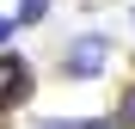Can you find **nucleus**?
<instances>
[{
	"mask_svg": "<svg viewBox=\"0 0 135 129\" xmlns=\"http://www.w3.org/2000/svg\"><path fill=\"white\" fill-rule=\"evenodd\" d=\"M104 61H110V43H104L98 31H86V37H74V43H68L61 74H68V80H98V74H104Z\"/></svg>",
	"mask_w": 135,
	"mask_h": 129,
	"instance_id": "obj_1",
	"label": "nucleus"
},
{
	"mask_svg": "<svg viewBox=\"0 0 135 129\" xmlns=\"http://www.w3.org/2000/svg\"><path fill=\"white\" fill-rule=\"evenodd\" d=\"M31 86H37V68H31L18 49H0V111L25 104V98H31Z\"/></svg>",
	"mask_w": 135,
	"mask_h": 129,
	"instance_id": "obj_2",
	"label": "nucleus"
},
{
	"mask_svg": "<svg viewBox=\"0 0 135 129\" xmlns=\"http://www.w3.org/2000/svg\"><path fill=\"white\" fill-rule=\"evenodd\" d=\"M31 129H110V123H98V117H80V123L74 117H37Z\"/></svg>",
	"mask_w": 135,
	"mask_h": 129,
	"instance_id": "obj_3",
	"label": "nucleus"
},
{
	"mask_svg": "<svg viewBox=\"0 0 135 129\" xmlns=\"http://www.w3.org/2000/svg\"><path fill=\"white\" fill-rule=\"evenodd\" d=\"M43 18H49V0H18L12 25H43Z\"/></svg>",
	"mask_w": 135,
	"mask_h": 129,
	"instance_id": "obj_4",
	"label": "nucleus"
},
{
	"mask_svg": "<svg viewBox=\"0 0 135 129\" xmlns=\"http://www.w3.org/2000/svg\"><path fill=\"white\" fill-rule=\"evenodd\" d=\"M110 123H123V129H135V86H123V98H117V117Z\"/></svg>",
	"mask_w": 135,
	"mask_h": 129,
	"instance_id": "obj_5",
	"label": "nucleus"
},
{
	"mask_svg": "<svg viewBox=\"0 0 135 129\" xmlns=\"http://www.w3.org/2000/svg\"><path fill=\"white\" fill-rule=\"evenodd\" d=\"M12 31H18L12 18H0V49H6V43H12Z\"/></svg>",
	"mask_w": 135,
	"mask_h": 129,
	"instance_id": "obj_6",
	"label": "nucleus"
},
{
	"mask_svg": "<svg viewBox=\"0 0 135 129\" xmlns=\"http://www.w3.org/2000/svg\"><path fill=\"white\" fill-rule=\"evenodd\" d=\"M129 18H135V6H129Z\"/></svg>",
	"mask_w": 135,
	"mask_h": 129,
	"instance_id": "obj_7",
	"label": "nucleus"
}]
</instances>
